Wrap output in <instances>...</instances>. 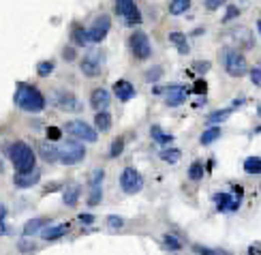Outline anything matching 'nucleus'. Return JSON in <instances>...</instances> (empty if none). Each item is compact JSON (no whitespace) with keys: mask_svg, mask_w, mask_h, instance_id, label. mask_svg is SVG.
<instances>
[{"mask_svg":"<svg viewBox=\"0 0 261 255\" xmlns=\"http://www.w3.org/2000/svg\"><path fill=\"white\" fill-rule=\"evenodd\" d=\"M13 101L20 109L30 111V114H39V111L45 109V97L30 84H18Z\"/></svg>","mask_w":261,"mask_h":255,"instance_id":"obj_1","label":"nucleus"},{"mask_svg":"<svg viewBox=\"0 0 261 255\" xmlns=\"http://www.w3.org/2000/svg\"><path fill=\"white\" fill-rule=\"evenodd\" d=\"M9 159L18 172H30V170H35V165H37V155L33 153V148L28 144H24V142H13L9 146Z\"/></svg>","mask_w":261,"mask_h":255,"instance_id":"obj_2","label":"nucleus"},{"mask_svg":"<svg viewBox=\"0 0 261 255\" xmlns=\"http://www.w3.org/2000/svg\"><path fill=\"white\" fill-rule=\"evenodd\" d=\"M223 67L227 71V75L231 77H244L246 73H250L246 58L238 50H231V47L223 50Z\"/></svg>","mask_w":261,"mask_h":255,"instance_id":"obj_3","label":"nucleus"},{"mask_svg":"<svg viewBox=\"0 0 261 255\" xmlns=\"http://www.w3.org/2000/svg\"><path fill=\"white\" fill-rule=\"evenodd\" d=\"M58 153H60V163L62 165H75V163L84 161V157H86V150L80 144V140L62 142V144L58 146Z\"/></svg>","mask_w":261,"mask_h":255,"instance_id":"obj_4","label":"nucleus"},{"mask_svg":"<svg viewBox=\"0 0 261 255\" xmlns=\"http://www.w3.org/2000/svg\"><path fill=\"white\" fill-rule=\"evenodd\" d=\"M120 187L124 189V193H139L144 189V176L135 170V167H124L120 174Z\"/></svg>","mask_w":261,"mask_h":255,"instance_id":"obj_5","label":"nucleus"},{"mask_svg":"<svg viewBox=\"0 0 261 255\" xmlns=\"http://www.w3.org/2000/svg\"><path fill=\"white\" fill-rule=\"evenodd\" d=\"M80 69L86 77H99L103 71V52L101 50H90L80 62Z\"/></svg>","mask_w":261,"mask_h":255,"instance_id":"obj_6","label":"nucleus"},{"mask_svg":"<svg viewBox=\"0 0 261 255\" xmlns=\"http://www.w3.org/2000/svg\"><path fill=\"white\" fill-rule=\"evenodd\" d=\"M129 45H131V52H133V56H135L137 60H146V58H150V54H152L150 39H148L146 33H141V30H137V33L131 35Z\"/></svg>","mask_w":261,"mask_h":255,"instance_id":"obj_7","label":"nucleus"},{"mask_svg":"<svg viewBox=\"0 0 261 255\" xmlns=\"http://www.w3.org/2000/svg\"><path fill=\"white\" fill-rule=\"evenodd\" d=\"M65 131H67L69 135H73L75 140L88 142V144H94V142L99 140V138H97V131H94L90 124H86L84 120H71V122H67Z\"/></svg>","mask_w":261,"mask_h":255,"instance_id":"obj_8","label":"nucleus"},{"mask_svg":"<svg viewBox=\"0 0 261 255\" xmlns=\"http://www.w3.org/2000/svg\"><path fill=\"white\" fill-rule=\"evenodd\" d=\"M52 101H54V105L60 107L62 111H82L84 109L80 99H77L73 92H69V90H56L52 94Z\"/></svg>","mask_w":261,"mask_h":255,"instance_id":"obj_9","label":"nucleus"},{"mask_svg":"<svg viewBox=\"0 0 261 255\" xmlns=\"http://www.w3.org/2000/svg\"><path fill=\"white\" fill-rule=\"evenodd\" d=\"M116 13L124 18L126 24H141V13L135 0H116Z\"/></svg>","mask_w":261,"mask_h":255,"instance_id":"obj_10","label":"nucleus"},{"mask_svg":"<svg viewBox=\"0 0 261 255\" xmlns=\"http://www.w3.org/2000/svg\"><path fill=\"white\" fill-rule=\"evenodd\" d=\"M165 92H167V97H165V105H167V107H178V105H182V103L186 101V97H188V90H186L182 84H169V86H165Z\"/></svg>","mask_w":261,"mask_h":255,"instance_id":"obj_11","label":"nucleus"},{"mask_svg":"<svg viewBox=\"0 0 261 255\" xmlns=\"http://www.w3.org/2000/svg\"><path fill=\"white\" fill-rule=\"evenodd\" d=\"M109 28H112V20H109L107 15H99V18L92 22V26H90V41L92 43H101L103 39L107 37Z\"/></svg>","mask_w":261,"mask_h":255,"instance_id":"obj_12","label":"nucleus"},{"mask_svg":"<svg viewBox=\"0 0 261 255\" xmlns=\"http://www.w3.org/2000/svg\"><path fill=\"white\" fill-rule=\"evenodd\" d=\"M41 180V170H30V172H18L13 176V185L18 187V189H30V187H35L37 182Z\"/></svg>","mask_w":261,"mask_h":255,"instance_id":"obj_13","label":"nucleus"},{"mask_svg":"<svg viewBox=\"0 0 261 255\" xmlns=\"http://www.w3.org/2000/svg\"><path fill=\"white\" fill-rule=\"evenodd\" d=\"M240 202L238 197H233V193H216L214 195V204L220 212H229V210H238L240 208Z\"/></svg>","mask_w":261,"mask_h":255,"instance_id":"obj_14","label":"nucleus"},{"mask_svg":"<svg viewBox=\"0 0 261 255\" xmlns=\"http://www.w3.org/2000/svg\"><path fill=\"white\" fill-rule=\"evenodd\" d=\"M114 94L122 103H126V101H131L133 97H135L137 92H135V86H133L131 82H126V79H118V82L114 84Z\"/></svg>","mask_w":261,"mask_h":255,"instance_id":"obj_15","label":"nucleus"},{"mask_svg":"<svg viewBox=\"0 0 261 255\" xmlns=\"http://www.w3.org/2000/svg\"><path fill=\"white\" fill-rule=\"evenodd\" d=\"M37 150H39V157H41L45 163H56V161H60L58 148L54 146V144H50V142H39Z\"/></svg>","mask_w":261,"mask_h":255,"instance_id":"obj_16","label":"nucleus"},{"mask_svg":"<svg viewBox=\"0 0 261 255\" xmlns=\"http://www.w3.org/2000/svg\"><path fill=\"white\" fill-rule=\"evenodd\" d=\"M90 105L97 109V111H105L107 105H109V92H107L105 88L92 90V94H90Z\"/></svg>","mask_w":261,"mask_h":255,"instance_id":"obj_17","label":"nucleus"},{"mask_svg":"<svg viewBox=\"0 0 261 255\" xmlns=\"http://www.w3.org/2000/svg\"><path fill=\"white\" fill-rule=\"evenodd\" d=\"M71 229V223H58V225H52L43 229V240H56V238H62Z\"/></svg>","mask_w":261,"mask_h":255,"instance_id":"obj_18","label":"nucleus"},{"mask_svg":"<svg viewBox=\"0 0 261 255\" xmlns=\"http://www.w3.org/2000/svg\"><path fill=\"white\" fill-rule=\"evenodd\" d=\"M71 39H73L75 45L86 47V45L90 43V30H86L84 26H80V24H75L73 30H71Z\"/></svg>","mask_w":261,"mask_h":255,"instance_id":"obj_19","label":"nucleus"},{"mask_svg":"<svg viewBox=\"0 0 261 255\" xmlns=\"http://www.w3.org/2000/svg\"><path fill=\"white\" fill-rule=\"evenodd\" d=\"M82 195V187L80 185H71L65 189V193H62V202H65V206H69V208H73V206L77 204V200H80Z\"/></svg>","mask_w":261,"mask_h":255,"instance_id":"obj_20","label":"nucleus"},{"mask_svg":"<svg viewBox=\"0 0 261 255\" xmlns=\"http://www.w3.org/2000/svg\"><path fill=\"white\" fill-rule=\"evenodd\" d=\"M233 41L238 43V47H252V35H250V30L248 28H235L233 30Z\"/></svg>","mask_w":261,"mask_h":255,"instance_id":"obj_21","label":"nucleus"},{"mask_svg":"<svg viewBox=\"0 0 261 255\" xmlns=\"http://www.w3.org/2000/svg\"><path fill=\"white\" fill-rule=\"evenodd\" d=\"M47 223V219H30V221H26L24 223V229H22V234L24 236H35L39 229H43V225Z\"/></svg>","mask_w":261,"mask_h":255,"instance_id":"obj_22","label":"nucleus"},{"mask_svg":"<svg viewBox=\"0 0 261 255\" xmlns=\"http://www.w3.org/2000/svg\"><path fill=\"white\" fill-rule=\"evenodd\" d=\"M94 124H97V129L101 133H105L112 129V116L107 114V111H97V116H94Z\"/></svg>","mask_w":261,"mask_h":255,"instance_id":"obj_23","label":"nucleus"},{"mask_svg":"<svg viewBox=\"0 0 261 255\" xmlns=\"http://www.w3.org/2000/svg\"><path fill=\"white\" fill-rule=\"evenodd\" d=\"M169 43L178 47L180 54H188V41H186V35L182 33H169Z\"/></svg>","mask_w":261,"mask_h":255,"instance_id":"obj_24","label":"nucleus"},{"mask_svg":"<svg viewBox=\"0 0 261 255\" xmlns=\"http://www.w3.org/2000/svg\"><path fill=\"white\" fill-rule=\"evenodd\" d=\"M150 135H152V140L156 142V144H171V142H173L171 135L163 133L159 124H152V126H150Z\"/></svg>","mask_w":261,"mask_h":255,"instance_id":"obj_25","label":"nucleus"},{"mask_svg":"<svg viewBox=\"0 0 261 255\" xmlns=\"http://www.w3.org/2000/svg\"><path fill=\"white\" fill-rule=\"evenodd\" d=\"M159 157H161V161H165V163H176V161H180L182 153L178 148H163L159 153Z\"/></svg>","mask_w":261,"mask_h":255,"instance_id":"obj_26","label":"nucleus"},{"mask_svg":"<svg viewBox=\"0 0 261 255\" xmlns=\"http://www.w3.org/2000/svg\"><path fill=\"white\" fill-rule=\"evenodd\" d=\"M231 107H225V109H216V111H212V114L208 116V122L210 124H218V122H223V120H227L229 116H231Z\"/></svg>","mask_w":261,"mask_h":255,"instance_id":"obj_27","label":"nucleus"},{"mask_svg":"<svg viewBox=\"0 0 261 255\" xmlns=\"http://www.w3.org/2000/svg\"><path fill=\"white\" fill-rule=\"evenodd\" d=\"M188 7H191V0H171L169 3V13L171 15H182L188 11Z\"/></svg>","mask_w":261,"mask_h":255,"instance_id":"obj_28","label":"nucleus"},{"mask_svg":"<svg viewBox=\"0 0 261 255\" xmlns=\"http://www.w3.org/2000/svg\"><path fill=\"white\" fill-rule=\"evenodd\" d=\"M220 138V126H212V129H208V131H203V135H201V146H210L212 142H216Z\"/></svg>","mask_w":261,"mask_h":255,"instance_id":"obj_29","label":"nucleus"},{"mask_svg":"<svg viewBox=\"0 0 261 255\" xmlns=\"http://www.w3.org/2000/svg\"><path fill=\"white\" fill-rule=\"evenodd\" d=\"M244 172L246 174H261V157H248L244 161Z\"/></svg>","mask_w":261,"mask_h":255,"instance_id":"obj_30","label":"nucleus"},{"mask_svg":"<svg viewBox=\"0 0 261 255\" xmlns=\"http://www.w3.org/2000/svg\"><path fill=\"white\" fill-rule=\"evenodd\" d=\"M203 174H205V170H203L201 161H193L191 167H188V178H191V180H201Z\"/></svg>","mask_w":261,"mask_h":255,"instance_id":"obj_31","label":"nucleus"},{"mask_svg":"<svg viewBox=\"0 0 261 255\" xmlns=\"http://www.w3.org/2000/svg\"><path fill=\"white\" fill-rule=\"evenodd\" d=\"M54 73V62L52 60H43L37 65V75L39 77H50Z\"/></svg>","mask_w":261,"mask_h":255,"instance_id":"obj_32","label":"nucleus"},{"mask_svg":"<svg viewBox=\"0 0 261 255\" xmlns=\"http://www.w3.org/2000/svg\"><path fill=\"white\" fill-rule=\"evenodd\" d=\"M163 244L167 246L169 251H180V249H182V242L178 240L176 236H171V234H165V236H163Z\"/></svg>","mask_w":261,"mask_h":255,"instance_id":"obj_33","label":"nucleus"},{"mask_svg":"<svg viewBox=\"0 0 261 255\" xmlns=\"http://www.w3.org/2000/svg\"><path fill=\"white\" fill-rule=\"evenodd\" d=\"M122 150H124V138H116V140L112 142V148H109V157H112V159L120 157Z\"/></svg>","mask_w":261,"mask_h":255,"instance_id":"obj_34","label":"nucleus"},{"mask_svg":"<svg viewBox=\"0 0 261 255\" xmlns=\"http://www.w3.org/2000/svg\"><path fill=\"white\" fill-rule=\"evenodd\" d=\"M103 178H105V170H92V174H90V187H101V182H103Z\"/></svg>","mask_w":261,"mask_h":255,"instance_id":"obj_35","label":"nucleus"},{"mask_svg":"<svg viewBox=\"0 0 261 255\" xmlns=\"http://www.w3.org/2000/svg\"><path fill=\"white\" fill-rule=\"evenodd\" d=\"M103 200V189L101 187H92L90 197H88V206H97Z\"/></svg>","mask_w":261,"mask_h":255,"instance_id":"obj_36","label":"nucleus"},{"mask_svg":"<svg viewBox=\"0 0 261 255\" xmlns=\"http://www.w3.org/2000/svg\"><path fill=\"white\" fill-rule=\"evenodd\" d=\"M161 75H163V69L161 67H152V69H148L146 71V82H156V79H161Z\"/></svg>","mask_w":261,"mask_h":255,"instance_id":"obj_37","label":"nucleus"},{"mask_svg":"<svg viewBox=\"0 0 261 255\" xmlns=\"http://www.w3.org/2000/svg\"><path fill=\"white\" fill-rule=\"evenodd\" d=\"M18 249L24 251V253H30V251H35V249H37V244H35L33 240H28L26 236H24L22 240H18Z\"/></svg>","mask_w":261,"mask_h":255,"instance_id":"obj_38","label":"nucleus"},{"mask_svg":"<svg viewBox=\"0 0 261 255\" xmlns=\"http://www.w3.org/2000/svg\"><path fill=\"white\" fill-rule=\"evenodd\" d=\"M210 67H212L210 60H195V62H193V69L197 71V73H208Z\"/></svg>","mask_w":261,"mask_h":255,"instance_id":"obj_39","label":"nucleus"},{"mask_svg":"<svg viewBox=\"0 0 261 255\" xmlns=\"http://www.w3.org/2000/svg\"><path fill=\"white\" fill-rule=\"evenodd\" d=\"M107 225L112 227V229H120V227H124V219L122 217H116V214H109V217H107Z\"/></svg>","mask_w":261,"mask_h":255,"instance_id":"obj_40","label":"nucleus"},{"mask_svg":"<svg viewBox=\"0 0 261 255\" xmlns=\"http://www.w3.org/2000/svg\"><path fill=\"white\" fill-rule=\"evenodd\" d=\"M238 15H240V9H238V7H227V13H225V18H223V22H231V20H235V18H238Z\"/></svg>","mask_w":261,"mask_h":255,"instance_id":"obj_41","label":"nucleus"},{"mask_svg":"<svg viewBox=\"0 0 261 255\" xmlns=\"http://www.w3.org/2000/svg\"><path fill=\"white\" fill-rule=\"evenodd\" d=\"M193 251H195L197 255H220L218 251H212V249H208V246H201V244H195Z\"/></svg>","mask_w":261,"mask_h":255,"instance_id":"obj_42","label":"nucleus"},{"mask_svg":"<svg viewBox=\"0 0 261 255\" xmlns=\"http://www.w3.org/2000/svg\"><path fill=\"white\" fill-rule=\"evenodd\" d=\"M60 135H62V131L58 129V126H47V138H50V142L60 140Z\"/></svg>","mask_w":261,"mask_h":255,"instance_id":"obj_43","label":"nucleus"},{"mask_svg":"<svg viewBox=\"0 0 261 255\" xmlns=\"http://www.w3.org/2000/svg\"><path fill=\"white\" fill-rule=\"evenodd\" d=\"M250 82L255 84V86H261V69L259 67H255V69H250Z\"/></svg>","mask_w":261,"mask_h":255,"instance_id":"obj_44","label":"nucleus"},{"mask_svg":"<svg viewBox=\"0 0 261 255\" xmlns=\"http://www.w3.org/2000/svg\"><path fill=\"white\" fill-rule=\"evenodd\" d=\"M220 5H225V0H205V9L208 11H216Z\"/></svg>","mask_w":261,"mask_h":255,"instance_id":"obj_45","label":"nucleus"},{"mask_svg":"<svg viewBox=\"0 0 261 255\" xmlns=\"http://www.w3.org/2000/svg\"><path fill=\"white\" fill-rule=\"evenodd\" d=\"M205 90H208V84H205L203 79H199V82L195 84V88H193V92H197V94H205Z\"/></svg>","mask_w":261,"mask_h":255,"instance_id":"obj_46","label":"nucleus"},{"mask_svg":"<svg viewBox=\"0 0 261 255\" xmlns=\"http://www.w3.org/2000/svg\"><path fill=\"white\" fill-rule=\"evenodd\" d=\"M62 58H65V60H75V50H73V47H65V52H62Z\"/></svg>","mask_w":261,"mask_h":255,"instance_id":"obj_47","label":"nucleus"},{"mask_svg":"<svg viewBox=\"0 0 261 255\" xmlns=\"http://www.w3.org/2000/svg\"><path fill=\"white\" fill-rule=\"evenodd\" d=\"M80 221L84 223V225H90V223H94V217H92V214L86 212V214H80Z\"/></svg>","mask_w":261,"mask_h":255,"instance_id":"obj_48","label":"nucleus"},{"mask_svg":"<svg viewBox=\"0 0 261 255\" xmlns=\"http://www.w3.org/2000/svg\"><path fill=\"white\" fill-rule=\"evenodd\" d=\"M248 255H261V242L248 246Z\"/></svg>","mask_w":261,"mask_h":255,"instance_id":"obj_49","label":"nucleus"},{"mask_svg":"<svg viewBox=\"0 0 261 255\" xmlns=\"http://www.w3.org/2000/svg\"><path fill=\"white\" fill-rule=\"evenodd\" d=\"M244 105V99H235L233 101V105H231V109H235V107H242Z\"/></svg>","mask_w":261,"mask_h":255,"instance_id":"obj_50","label":"nucleus"},{"mask_svg":"<svg viewBox=\"0 0 261 255\" xmlns=\"http://www.w3.org/2000/svg\"><path fill=\"white\" fill-rule=\"evenodd\" d=\"M257 114H259V118H261V103H259V105H257Z\"/></svg>","mask_w":261,"mask_h":255,"instance_id":"obj_51","label":"nucleus"},{"mask_svg":"<svg viewBox=\"0 0 261 255\" xmlns=\"http://www.w3.org/2000/svg\"><path fill=\"white\" fill-rule=\"evenodd\" d=\"M257 28H259V37H261V20L257 22Z\"/></svg>","mask_w":261,"mask_h":255,"instance_id":"obj_52","label":"nucleus"},{"mask_svg":"<svg viewBox=\"0 0 261 255\" xmlns=\"http://www.w3.org/2000/svg\"><path fill=\"white\" fill-rule=\"evenodd\" d=\"M257 131H261V126H257Z\"/></svg>","mask_w":261,"mask_h":255,"instance_id":"obj_53","label":"nucleus"}]
</instances>
